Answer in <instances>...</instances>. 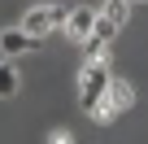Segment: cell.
I'll list each match as a JSON object with an SVG mask.
<instances>
[{"label": "cell", "instance_id": "1", "mask_svg": "<svg viewBox=\"0 0 148 144\" xmlns=\"http://www.w3.org/2000/svg\"><path fill=\"white\" fill-rule=\"evenodd\" d=\"M109 83H113V74H109V61H87V65H83V83H79L83 109H96V105L109 96Z\"/></svg>", "mask_w": 148, "mask_h": 144}, {"label": "cell", "instance_id": "2", "mask_svg": "<svg viewBox=\"0 0 148 144\" xmlns=\"http://www.w3.org/2000/svg\"><path fill=\"white\" fill-rule=\"evenodd\" d=\"M131 101H135L131 83L113 74V83H109V96H105V101H100V105L92 109V118H96V122H113V118H118L122 109H131Z\"/></svg>", "mask_w": 148, "mask_h": 144}, {"label": "cell", "instance_id": "3", "mask_svg": "<svg viewBox=\"0 0 148 144\" xmlns=\"http://www.w3.org/2000/svg\"><path fill=\"white\" fill-rule=\"evenodd\" d=\"M65 9H52V5H35L26 18H22V31L26 35H35V39H44L48 31H57V26H65Z\"/></svg>", "mask_w": 148, "mask_h": 144}, {"label": "cell", "instance_id": "4", "mask_svg": "<svg viewBox=\"0 0 148 144\" xmlns=\"http://www.w3.org/2000/svg\"><path fill=\"white\" fill-rule=\"evenodd\" d=\"M126 5H131V0H105V13L96 18V39H113L118 35V26L126 22Z\"/></svg>", "mask_w": 148, "mask_h": 144}, {"label": "cell", "instance_id": "5", "mask_svg": "<svg viewBox=\"0 0 148 144\" xmlns=\"http://www.w3.org/2000/svg\"><path fill=\"white\" fill-rule=\"evenodd\" d=\"M39 48H44V39L26 35L22 26H9V31H0V52H5V57H18V52H39Z\"/></svg>", "mask_w": 148, "mask_h": 144}, {"label": "cell", "instance_id": "6", "mask_svg": "<svg viewBox=\"0 0 148 144\" xmlns=\"http://www.w3.org/2000/svg\"><path fill=\"white\" fill-rule=\"evenodd\" d=\"M96 9H87V5H79V9H70V18H65V35L70 39H92L96 35Z\"/></svg>", "mask_w": 148, "mask_h": 144}, {"label": "cell", "instance_id": "7", "mask_svg": "<svg viewBox=\"0 0 148 144\" xmlns=\"http://www.w3.org/2000/svg\"><path fill=\"white\" fill-rule=\"evenodd\" d=\"M18 88H22L18 70H13L9 61H0V101H13V96H18Z\"/></svg>", "mask_w": 148, "mask_h": 144}, {"label": "cell", "instance_id": "8", "mask_svg": "<svg viewBox=\"0 0 148 144\" xmlns=\"http://www.w3.org/2000/svg\"><path fill=\"white\" fill-rule=\"evenodd\" d=\"M105 52H109V44L92 35V39H87V48H83V65H87V61H105Z\"/></svg>", "mask_w": 148, "mask_h": 144}, {"label": "cell", "instance_id": "9", "mask_svg": "<svg viewBox=\"0 0 148 144\" xmlns=\"http://www.w3.org/2000/svg\"><path fill=\"white\" fill-rule=\"evenodd\" d=\"M52 144H70V135H65V131H61V135H52Z\"/></svg>", "mask_w": 148, "mask_h": 144}]
</instances>
